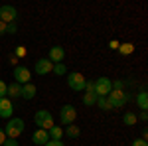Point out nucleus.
I'll return each instance as SVG.
<instances>
[{"label":"nucleus","instance_id":"obj_27","mask_svg":"<svg viewBox=\"0 0 148 146\" xmlns=\"http://www.w3.org/2000/svg\"><path fill=\"white\" fill-rule=\"evenodd\" d=\"M44 146H63V142L61 140H47Z\"/></svg>","mask_w":148,"mask_h":146},{"label":"nucleus","instance_id":"obj_7","mask_svg":"<svg viewBox=\"0 0 148 146\" xmlns=\"http://www.w3.org/2000/svg\"><path fill=\"white\" fill-rule=\"evenodd\" d=\"M14 79H16V83L26 85V83H30V79H32V71L28 67H24V65H16V67H14Z\"/></svg>","mask_w":148,"mask_h":146},{"label":"nucleus","instance_id":"obj_16","mask_svg":"<svg viewBox=\"0 0 148 146\" xmlns=\"http://www.w3.org/2000/svg\"><path fill=\"white\" fill-rule=\"evenodd\" d=\"M136 103H138V107H140V111H146L148 109V93L144 89L136 95Z\"/></svg>","mask_w":148,"mask_h":146},{"label":"nucleus","instance_id":"obj_2","mask_svg":"<svg viewBox=\"0 0 148 146\" xmlns=\"http://www.w3.org/2000/svg\"><path fill=\"white\" fill-rule=\"evenodd\" d=\"M34 123H36V126H40L42 130H49L51 126H56L53 114H51L49 111H46V109H42V111H38L34 114Z\"/></svg>","mask_w":148,"mask_h":146},{"label":"nucleus","instance_id":"obj_32","mask_svg":"<svg viewBox=\"0 0 148 146\" xmlns=\"http://www.w3.org/2000/svg\"><path fill=\"white\" fill-rule=\"evenodd\" d=\"M140 121H148V112H146V111L140 112Z\"/></svg>","mask_w":148,"mask_h":146},{"label":"nucleus","instance_id":"obj_3","mask_svg":"<svg viewBox=\"0 0 148 146\" xmlns=\"http://www.w3.org/2000/svg\"><path fill=\"white\" fill-rule=\"evenodd\" d=\"M107 99H109V103H111V107H113V111L114 109H121V107H125L126 103H128V95H126L125 91H121V89H113L109 95H107Z\"/></svg>","mask_w":148,"mask_h":146},{"label":"nucleus","instance_id":"obj_33","mask_svg":"<svg viewBox=\"0 0 148 146\" xmlns=\"http://www.w3.org/2000/svg\"><path fill=\"white\" fill-rule=\"evenodd\" d=\"M10 63H12V65H16V63H18V57H16V56H10Z\"/></svg>","mask_w":148,"mask_h":146},{"label":"nucleus","instance_id":"obj_24","mask_svg":"<svg viewBox=\"0 0 148 146\" xmlns=\"http://www.w3.org/2000/svg\"><path fill=\"white\" fill-rule=\"evenodd\" d=\"M18 32V26H16V22H12L6 26V34H16Z\"/></svg>","mask_w":148,"mask_h":146},{"label":"nucleus","instance_id":"obj_5","mask_svg":"<svg viewBox=\"0 0 148 146\" xmlns=\"http://www.w3.org/2000/svg\"><path fill=\"white\" fill-rule=\"evenodd\" d=\"M85 83H87V79H85V75L83 73H79V71H71L67 75V85L69 89L73 91H83L85 89Z\"/></svg>","mask_w":148,"mask_h":146},{"label":"nucleus","instance_id":"obj_10","mask_svg":"<svg viewBox=\"0 0 148 146\" xmlns=\"http://www.w3.org/2000/svg\"><path fill=\"white\" fill-rule=\"evenodd\" d=\"M51 69H53V63L47 57H42V59H38L34 63V71L38 75H47V73H51Z\"/></svg>","mask_w":148,"mask_h":146},{"label":"nucleus","instance_id":"obj_14","mask_svg":"<svg viewBox=\"0 0 148 146\" xmlns=\"http://www.w3.org/2000/svg\"><path fill=\"white\" fill-rule=\"evenodd\" d=\"M49 140V134H47V130H42V128H38L34 134H32V142L36 146H44Z\"/></svg>","mask_w":148,"mask_h":146},{"label":"nucleus","instance_id":"obj_29","mask_svg":"<svg viewBox=\"0 0 148 146\" xmlns=\"http://www.w3.org/2000/svg\"><path fill=\"white\" fill-rule=\"evenodd\" d=\"M4 140H6V132H4V128L0 126V146L4 144Z\"/></svg>","mask_w":148,"mask_h":146},{"label":"nucleus","instance_id":"obj_9","mask_svg":"<svg viewBox=\"0 0 148 146\" xmlns=\"http://www.w3.org/2000/svg\"><path fill=\"white\" fill-rule=\"evenodd\" d=\"M85 95H83V105L85 107H93L97 103V95H95V87H93V81H87L85 83Z\"/></svg>","mask_w":148,"mask_h":146},{"label":"nucleus","instance_id":"obj_17","mask_svg":"<svg viewBox=\"0 0 148 146\" xmlns=\"http://www.w3.org/2000/svg\"><path fill=\"white\" fill-rule=\"evenodd\" d=\"M47 134H49V140H61L63 128H61V126H51V128L47 130Z\"/></svg>","mask_w":148,"mask_h":146},{"label":"nucleus","instance_id":"obj_13","mask_svg":"<svg viewBox=\"0 0 148 146\" xmlns=\"http://www.w3.org/2000/svg\"><path fill=\"white\" fill-rule=\"evenodd\" d=\"M36 93H38V89H36V85L30 81V83H26V85H22V91H20V97L22 99H26V101H32L36 97Z\"/></svg>","mask_w":148,"mask_h":146},{"label":"nucleus","instance_id":"obj_11","mask_svg":"<svg viewBox=\"0 0 148 146\" xmlns=\"http://www.w3.org/2000/svg\"><path fill=\"white\" fill-rule=\"evenodd\" d=\"M12 112H14V105L8 97H0V117L2 119H12Z\"/></svg>","mask_w":148,"mask_h":146},{"label":"nucleus","instance_id":"obj_21","mask_svg":"<svg viewBox=\"0 0 148 146\" xmlns=\"http://www.w3.org/2000/svg\"><path fill=\"white\" fill-rule=\"evenodd\" d=\"M123 123H125L126 126H134V124H136V114H134V112H125Z\"/></svg>","mask_w":148,"mask_h":146},{"label":"nucleus","instance_id":"obj_18","mask_svg":"<svg viewBox=\"0 0 148 146\" xmlns=\"http://www.w3.org/2000/svg\"><path fill=\"white\" fill-rule=\"evenodd\" d=\"M116 51H121V56H130V53H134V45L130 44V42H126V44L119 45V49H116Z\"/></svg>","mask_w":148,"mask_h":146},{"label":"nucleus","instance_id":"obj_6","mask_svg":"<svg viewBox=\"0 0 148 146\" xmlns=\"http://www.w3.org/2000/svg\"><path fill=\"white\" fill-rule=\"evenodd\" d=\"M93 87H95V95L97 97H107L113 91V85H111L109 77H99L97 81H93Z\"/></svg>","mask_w":148,"mask_h":146},{"label":"nucleus","instance_id":"obj_12","mask_svg":"<svg viewBox=\"0 0 148 146\" xmlns=\"http://www.w3.org/2000/svg\"><path fill=\"white\" fill-rule=\"evenodd\" d=\"M63 57H65V49H63L61 45H53V47L49 49L47 59H49L51 63H61V61H63Z\"/></svg>","mask_w":148,"mask_h":146},{"label":"nucleus","instance_id":"obj_4","mask_svg":"<svg viewBox=\"0 0 148 146\" xmlns=\"http://www.w3.org/2000/svg\"><path fill=\"white\" fill-rule=\"evenodd\" d=\"M75 119H77V109L73 107V105H63L61 109H59V123L69 126V124L75 123Z\"/></svg>","mask_w":148,"mask_h":146},{"label":"nucleus","instance_id":"obj_28","mask_svg":"<svg viewBox=\"0 0 148 146\" xmlns=\"http://www.w3.org/2000/svg\"><path fill=\"white\" fill-rule=\"evenodd\" d=\"M0 97H6V83L0 79Z\"/></svg>","mask_w":148,"mask_h":146},{"label":"nucleus","instance_id":"obj_15","mask_svg":"<svg viewBox=\"0 0 148 146\" xmlns=\"http://www.w3.org/2000/svg\"><path fill=\"white\" fill-rule=\"evenodd\" d=\"M20 91H22V85L14 81L10 85H6V97H8L10 101L12 99H18V97H20Z\"/></svg>","mask_w":148,"mask_h":146},{"label":"nucleus","instance_id":"obj_8","mask_svg":"<svg viewBox=\"0 0 148 146\" xmlns=\"http://www.w3.org/2000/svg\"><path fill=\"white\" fill-rule=\"evenodd\" d=\"M16 18H18V12L14 6H8V4H4V6H0V20L4 24H12L16 22Z\"/></svg>","mask_w":148,"mask_h":146},{"label":"nucleus","instance_id":"obj_31","mask_svg":"<svg viewBox=\"0 0 148 146\" xmlns=\"http://www.w3.org/2000/svg\"><path fill=\"white\" fill-rule=\"evenodd\" d=\"M6 26H8V24H4L2 20H0V36H4V34H6Z\"/></svg>","mask_w":148,"mask_h":146},{"label":"nucleus","instance_id":"obj_20","mask_svg":"<svg viewBox=\"0 0 148 146\" xmlns=\"http://www.w3.org/2000/svg\"><path fill=\"white\" fill-rule=\"evenodd\" d=\"M63 134H67L69 138H77V136L81 134V128H79V126H75V124H69L67 128L63 130Z\"/></svg>","mask_w":148,"mask_h":146},{"label":"nucleus","instance_id":"obj_26","mask_svg":"<svg viewBox=\"0 0 148 146\" xmlns=\"http://www.w3.org/2000/svg\"><path fill=\"white\" fill-rule=\"evenodd\" d=\"M130 146H148V142H146V140H142V138H136Z\"/></svg>","mask_w":148,"mask_h":146},{"label":"nucleus","instance_id":"obj_19","mask_svg":"<svg viewBox=\"0 0 148 146\" xmlns=\"http://www.w3.org/2000/svg\"><path fill=\"white\" fill-rule=\"evenodd\" d=\"M101 111H113V107H111V103H109V99L107 97H97V103H95Z\"/></svg>","mask_w":148,"mask_h":146},{"label":"nucleus","instance_id":"obj_34","mask_svg":"<svg viewBox=\"0 0 148 146\" xmlns=\"http://www.w3.org/2000/svg\"><path fill=\"white\" fill-rule=\"evenodd\" d=\"M146 138H148V130H146V128H142V140H146Z\"/></svg>","mask_w":148,"mask_h":146},{"label":"nucleus","instance_id":"obj_22","mask_svg":"<svg viewBox=\"0 0 148 146\" xmlns=\"http://www.w3.org/2000/svg\"><path fill=\"white\" fill-rule=\"evenodd\" d=\"M56 75H65L67 73V67H65V63H53V69H51Z\"/></svg>","mask_w":148,"mask_h":146},{"label":"nucleus","instance_id":"obj_1","mask_svg":"<svg viewBox=\"0 0 148 146\" xmlns=\"http://www.w3.org/2000/svg\"><path fill=\"white\" fill-rule=\"evenodd\" d=\"M24 130H26V124H24L22 119H8V123H6V128H4V132H6V138H18V136L22 134Z\"/></svg>","mask_w":148,"mask_h":146},{"label":"nucleus","instance_id":"obj_23","mask_svg":"<svg viewBox=\"0 0 148 146\" xmlns=\"http://www.w3.org/2000/svg\"><path fill=\"white\" fill-rule=\"evenodd\" d=\"M26 53H28V51H26V47H24V45H18V47H16V51H14V56H16V57H26Z\"/></svg>","mask_w":148,"mask_h":146},{"label":"nucleus","instance_id":"obj_25","mask_svg":"<svg viewBox=\"0 0 148 146\" xmlns=\"http://www.w3.org/2000/svg\"><path fill=\"white\" fill-rule=\"evenodd\" d=\"M2 146H20V142H18V140H14V138H6Z\"/></svg>","mask_w":148,"mask_h":146},{"label":"nucleus","instance_id":"obj_30","mask_svg":"<svg viewBox=\"0 0 148 146\" xmlns=\"http://www.w3.org/2000/svg\"><path fill=\"white\" fill-rule=\"evenodd\" d=\"M119 42H116V40H111V44H109V47H111V49H119Z\"/></svg>","mask_w":148,"mask_h":146}]
</instances>
